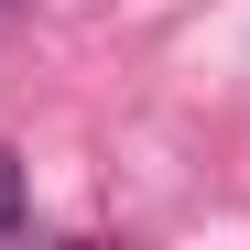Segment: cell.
Returning <instances> with one entry per match:
<instances>
[{
  "mask_svg": "<svg viewBox=\"0 0 250 250\" xmlns=\"http://www.w3.org/2000/svg\"><path fill=\"white\" fill-rule=\"evenodd\" d=\"M22 229V163H11V142H0V239Z\"/></svg>",
  "mask_w": 250,
  "mask_h": 250,
  "instance_id": "1",
  "label": "cell"
}]
</instances>
